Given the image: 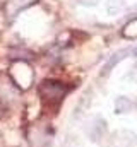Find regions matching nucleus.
Here are the masks:
<instances>
[{"label":"nucleus","instance_id":"nucleus-1","mask_svg":"<svg viewBox=\"0 0 137 147\" xmlns=\"http://www.w3.org/2000/svg\"><path fill=\"white\" fill-rule=\"evenodd\" d=\"M67 91H68L67 87L62 82H57V80H45L39 87L43 101L48 103V105H53V106H57L60 103V99L67 94Z\"/></svg>","mask_w":137,"mask_h":147},{"label":"nucleus","instance_id":"nucleus-3","mask_svg":"<svg viewBox=\"0 0 137 147\" xmlns=\"http://www.w3.org/2000/svg\"><path fill=\"white\" fill-rule=\"evenodd\" d=\"M134 55H136V57H137V48H136V50H134Z\"/></svg>","mask_w":137,"mask_h":147},{"label":"nucleus","instance_id":"nucleus-2","mask_svg":"<svg viewBox=\"0 0 137 147\" xmlns=\"http://www.w3.org/2000/svg\"><path fill=\"white\" fill-rule=\"evenodd\" d=\"M123 34L125 36H137V21H132L130 24H127L125 26V31H123Z\"/></svg>","mask_w":137,"mask_h":147}]
</instances>
